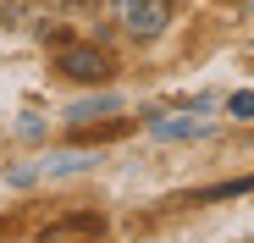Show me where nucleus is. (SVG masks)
<instances>
[{
    "mask_svg": "<svg viewBox=\"0 0 254 243\" xmlns=\"http://www.w3.org/2000/svg\"><path fill=\"white\" fill-rule=\"evenodd\" d=\"M77 172H94V155L89 149H61V155H45V160H33V166H17L11 182L28 188V182H56V177H77Z\"/></svg>",
    "mask_w": 254,
    "mask_h": 243,
    "instance_id": "1",
    "label": "nucleus"
},
{
    "mask_svg": "<svg viewBox=\"0 0 254 243\" xmlns=\"http://www.w3.org/2000/svg\"><path fill=\"white\" fill-rule=\"evenodd\" d=\"M172 22V0H122V28L133 39H155Z\"/></svg>",
    "mask_w": 254,
    "mask_h": 243,
    "instance_id": "2",
    "label": "nucleus"
},
{
    "mask_svg": "<svg viewBox=\"0 0 254 243\" xmlns=\"http://www.w3.org/2000/svg\"><path fill=\"white\" fill-rule=\"evenodd\" d=\"M61 72L77 77V83H100V77H105V56L100 50H66L61 56Z\"/></svg>",
    "mask_w": 254,
    "mask_h": 243,
    "instance_id": "3",
    "label": "nucleus"
},
{
    "mask_svg": "<svg viewBox=\"0 0 254 243\" xmlns=\"http://www.w3.org/2000/svg\"><path fill=\"white\" fill-rule=\"evenodd\" d=\"M204 127H210V122H193V116H160L149 133H155V138H199Z\"/></svg>",
    "mask_w": 254,
    "mask_h": 243,
    "instance_id": "4",
    "label": "nucleus"
},
{
    "mask_svg": "<svg viewBox=\"0 0 254 243\" xmlns=\"http://www.w3.org/2000/svg\"><path fill=\"white\" fill-rule=\"evenodd\" d=\"M94 111H116V94H100V100H83L66 111V122H94Z\"/></svg>",
    "mask_w": 254,
    "mask_h": 243,
    "instance_id": "5",
    "label": "nucleus"
},
{
    "mask_svg": "<svg viewBox=\"0 0 254 243\" xmlns=\"http://www.w3.org/2000/svg\"><path fill=\"white\" fill-rule=\"evenodd\" d=\"M232 116H254V94H232Z\"/></svg>",
    "mask_w": 254,
    "mask_h": 243,
    "instance_id": "6",
    "label": "nucleus"
}]
</instances>
